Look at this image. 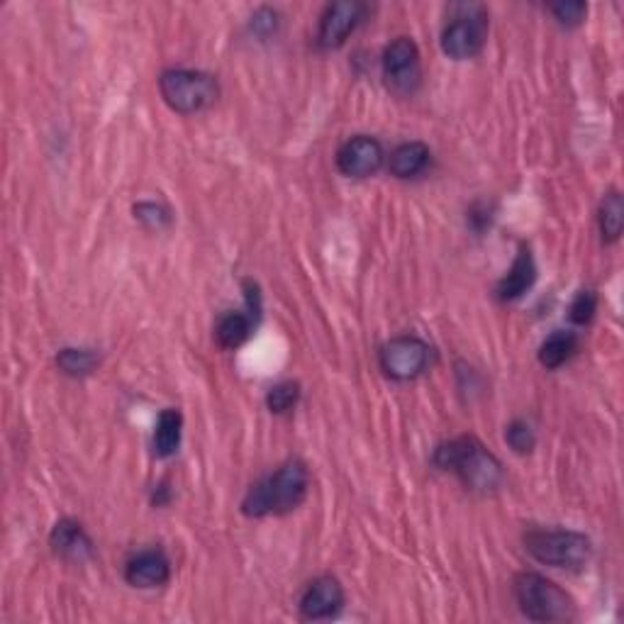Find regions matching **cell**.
Masks as SVG:
<instances>
[{
	"label": "cell",
	"mask_w": 624,
	"mask_h": 624,
	"mask_svg": "<svg viewBox=\"0 0 624 624\" xmlns=\"http://www.w3.org/2000/svg\"><path fill=\"white\" fill-rule=\"evenodd\" d=\"M347 596L335 576H317L305 586L303 596H300L298 610L300 617L310 622L337 617L341 608H345Z\"/></svg>",
	"instance_id": "cell-11"
},
{
	"label": "cell",
	"mask_w": 624,
	"mask_h": 624,
	"mask_svg": "<svg viewBox=\"0 0 624 624\" xmlns=\"http://www.w3.org/2000/svg\"><path fill=\"white\" fill-rule=\"evenodd\" d=\"M300 400V386L293 381L276 383V386L266 393V408L274 415H286L298 405Z\"/></svg>",
	"instance_id": "cell-21"
},
{
	"label": "cell",
	"mask_w": 624,
	"mask_h": 624,
	"mask_svg": "<svg viewBox=\"0 0 624 624\" xmlns=\"http://www.w3.org/2000/svg\"><path fill=\"white\" fill-rule=\"evenodd\" d=\"M432 161V152L424 142H403L388 156V171L395 179H418Z\"/></svg>",
	"instance_id": "cell-15"
},
{
	"label": "cell",
	"mask_w": 624,
	"mask_h": 624,
	"mask_svg": "<svg viewBox=\"0 0 624 624\" xmlns=\"http://www.w3.org/2000/svg\"><path fill=\"white\" fill-rule=\"evenodd\" d=\"M254 327H256V317L252 315V312H237V310L225 312L215 325L217 345H220L223 349L242 347L244 341L252 337Z\"/></svg>",
	"instance_id": "cell-16"
},
{
	"label": "cell",
	"mask_w": 624,
	"mask_h": 624,
	"mask_svg": "<svg viewBox=\"0 0 624 624\" xmlns=\"http://www.w3.org/2000/svg\"><path fill=\"white\" fill-rule=\"evenodd\" d=\"M519 612L532 622H571L578 617L576 602L568 592L535 571H523L513 580Z\"/></svg>",
	"instance_id": "cell-3"
},
{
	"label": "cell",
	"mask_w": 624,
	"mask_h": 624,
	"mask_svg": "<svg viewBox=\"0 0 624 624\" xmlns=\"http://www.w3.org/2000/svg\"><path fill=\"white\" fill-rule=\"evenodd\" d=\"M598 227L600 237L605 244L620 242L622 230H624V201L620 191H608L602 195L600 207H598Z\"/></svg>",
	"instance_id": "cell-19"
},
{
	"label": "cell",
	"mask_w": 624,
	"mask_h": 624,
	"mask_svg": "<svg viewBox=\"0 0 624 624\" xmlns=\"http://www.w3.org/2000/svg\"><path fill=\"white\" fill-rule=\"evenodd\" d=\"M432 347L415 335H400L388 339L379 351L381 371L391 381L408 383L420 379L432 363Z\"/></svg>",
	"instance_id": "cell-8"
},
{
	"label": "cell",
	"mask_w": 624,
	"mask_h": 624,
	"mask_svg": "<svg viewBox=\"0 0 624 624\" xmlns=\"http://www.w3.org/2000/svg\"><path fill=\"white\" fill-rule=\"evenodd\" d=\"M505 442L515 454H529L537 446V434L529 422L513 420L505 428Z\"/></svg>",
	"instance_id": "cell-23"
},
{
	"label": "cell",
	"mask_w": 624,
	"mask_h": 624,
	"mask_svg": "<svg viewBox=\"0 0 624 624\" xmlns=\"http://www.w3.org/2000/svg\"><path fill=\"white\" fill-rule=\"evenodd\" d=\"M535 280H537V264L532 249L527 244H519V252L515 256L513 266H509V272L501 278V284L495 286V296L497 300H503V303H513V300L523 298L527 290L535 286Z\"/></svg>",
	"instance_id": "cell-14"
},
{
	"label": "cell",
	"mask_w": 624,
	"mask_h": 624,
	"mask_svg": "<svg viewBox=\"0 0 624 624\" xmlns=\"http://www.w3.org/2000/svg\"><path fill=\"white\" fill-rule=\"evenodd\" d=\"M578 335L576 332H566V329H556L554 335H549L544 339V345L539 347V363H542L544 369L549 371H556L568 363L571 359L576 357L578 351Z\"/></svg>",
	"instance_id": "cell-18"
},
{
	"label": "cell",
	"mask_w": 624,
	"mask_h": 624,
	"mask_svg": "<svg viewBox=\"0 0 624 624\" xmlns=\"http://www.w3.org/2000/svg\"><path fill=\"white\" fill-rule=\"evenodd\" d=\"M598 312V296L596 290H580V293L574 298V303L568 308V317L574 325H590L592 317Z\"/></svg>",
	"instance_id": "cell-25"
},
{
	"label": "cell",
	"mask_w": 624,
	"mask_h": 624,
	"mask_svg": "<svg viewBox=\"0 0 624 624\" xmlns=\"http://www.w3.org/2000/svg\"><path fill=\"white\" fill-rule=\"evenodd\" d=\"M49 547L61 561L69 564H86L88 559L96 554V544H93L86 527L76 519H59L49 532Z\"/></svg>",
	"instance_id": "cell-13"
},
{
	"label": "cell",
	"mask_w": 624,
	"mask_h": 624,
	"mask_svg": "<svg viewBox=\"0 0 624 624\" xmlns=\"http://www.w3.org/2000/svg\"><path fill=\"white\" fill-rule=\"evenodd\" d=\"M310 471L300 459H290L278 466L272 476L249 488L242 513L252 519L268 515H288L308 501Z\"/></svg>",
	"instance_id": "cell-2"
},
{
	"label": "cell",
	"mask_w": 624,
	"mask_h": 624,
	"mask_svg": "<svg viewBox=\"0 0 624 624\" xmlns=\"http://www.w3.org/2000/svg\"><path fill=\"white\" fill-rule=\"evenodd\" d=\"M547 10L551 13V17L566 29L584 25L588 17V5L580 3V0H561V3H551Z\"/></svg>",
	"instance_id": "cell-22"
},
{
	"label": "cell",
	"mask_w": 624,
	"mask_h": 624,
	"mask_svg": "<svg viewBox=\"0 0 624 624\" xmlns=\"http://www.w3.org/2000/svg\"><path fill=\"white\" fill-rule=\"evenodd\" d=\"M100 357L98 351L83 349V347H67L57 353V367L61 373H67L71 379L91 376L98 369Z\"/></svg>",
	"instance_id": "cell-20"
},
{
	"label": "cell",
	"mask_w": 624,
	"mask_h": 624,
	"mask_svg": "<svg viewBox=\"0 0 624 624\" xmlns=\"http://www.w3.org/2000/svg\"><path fill=\"white\" fill-rule=\"evenodd\" d=\"M337 169L347 179H369V176H376L383 164H386V149L376 137H369V134H357V137L347 140L337 149Z\"/></svg>",
	"instance_id": "cell-10"
},
{
	"label": "cell",
	"mask_w": 624,
	"mask_h": 624,
	"mask_svg": "<svg viewBox=\"0 0 624 624\" xmlns=\"http://www.w3.org/2000/svg\"><path fill=\"white\" fill-rule=\"evenodd\" d=\"M363 15H367V5L359 3V0H341V3L327 5L320 17L317 47L322 51L345 47L353 29L363 23Z\"/></svg>",
	"instance_id": "cell-9"
},
{
	"label": "cell",
	"mask_w": 624,
	"mask_h": 624,
	"mask_svg": "<svg viewBox=\"0 0 624 624\" xmlns=\"http://www.w3.org/2000/svg\"><path fill=\"white\" fill-rule=\"evenodd\" d=\"M159 91L166 106L179 116H195L213 106L220 96L217 79L205 71L169 69L159 76Z\"/></svg>",
	"instance_id": "cell-6"
},
{
	"label": "cell",
	"mask_w": 624,
	"mask_h": 624,
	"mask_svg": "<svg viewBox=\"0 0 624 624\" xmlns=\"http://www.w3.org/2000/svg\"><path fill=\"white\" fill-rule=\"evenodd\" d=\"M432 464L440 471L454 473L466 491L478 495L497 493L505 481L503 461L476 436H456V440L442 442L432 454Z\"/></svg>",
	"instance_id": "cell-1"
},
{
	"label": "cell",
	"mask_w": 624,
	"mask_h": 624,
	"mask_svg": "<svg viewBox=\"0 0 624 624\" xmlns=\"http://www.w3.org/2000/svg\"><path fill=\"white\" fill-rule=\"evenodd\" d=\"M383 81L400 98L415 96L422 83V57L412 37H395L381 57Z\"/></svg>",
	"instance_id": "cell-7"
},
{
	"label": "cell",
	"mask_w": 624,
	"mask_h": 624,
	"mask_svg": "<svg viewBox=\"0 0 624 624\" xmlns=\"http://www.w3.org/2000/svg\"><path fill=\"white\" fill-rule=\"evenodd\" d=\"M181 434H183V415L176 408L161 410L159 420H156L154 430V454L159 459H169L181 446Z\"/></svg>",
	"instance_id": "cell-17"
},
{
	"label": "cell",
	"mask_w": 624,
	"mask_h": 624,
	"mask_svg": "<svg viewBox=\"0 0 624 624\" xmlns=\"http://www.w3.org/2000/svg\"><path fill=\"white\" fill-rule=\"evenodd\" d=\"M278 27V13L272 8H259L252 17V33L259 37L274 35Z\"/></svg>",
	"instance_id": "cell-26"
},
{
	"label": "cell",
	"mask_w": 624,
	"mask_h": 624,
	"mask_svg": "<svg viewBox=\"0 0 624 624\" xmlns=\"http://www.w3.org/2000/svg\"><path fill=\"white\" fill-rule=\"evenodd\" d=\"M491 29V15L483 3H454L442 29V51L449 59L466 61L483 51Z\"/></svg>",
	"instance_id": "cell-5"
},
{
	"label": "cell",
	"mask_w": 624,
	"mask_h": 624,
	"mask_svg": "<svg viewBox=\"0 0 624 624\" xmlns=\"http://www.w3.org/2000/svg\"><path fill=\"white\" fill-rule=\"evenodd\" d=\"M124 580L140 590L161 588L171 580V561L164 549H144L124 564Z\"/></svg>",
	"instance_id": "cell-12"
},
{
	"label": "cell",
	"mask_w": 624,
	"mask_h": 624,
	"mask_svg": "<svg viewBox=\"0 0 624 624\" xmlns=\"http://www.w3.org/2000/svg\"><path fill=\"white\" fill-rule=\"evenodd\" d=\"M134 217L144 225V227H149V230H166L173 223V217H171V211L166 205L161 203H137L134 205Z\"/></svg>",
	"instance_id": "cell-24"
},
{
	"label": "cell",
	"mask_w": 624,
	"mask_h": 624,
	"mask_svg": "<svg viewBox=\"0 0 624 624\" xmlns=\"http://www.w3.org/2000/svg\"><path fill=\"white\" fill-rule=\"evenodd\" d=\"M527 554L537 564L559 571H580L592 556V542L574 529H544L535 527L523 537Z\"/></svg>",
	"instance_id": "cell-4"
}]
</instances>
